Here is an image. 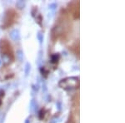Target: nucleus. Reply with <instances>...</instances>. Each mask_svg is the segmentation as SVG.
Returning a JSON list of instances; mask_svg holds the SVG:
<instances>
[{
    "instance_id": "obj_5",
    "label": "nucleus",
    "mask_w": 125,
    "mask_h": 123,
    "mask_svg": "<svg viewBox=\"0 0 125 123\" xmlns=\"http://www.w3.org/2000/svg\"><path fill=\"white\" fill-rule=\"evenodd\" d=\"M80 2L79 1H73L68 3L66 11L68 12V15L71 17L72 19L78 20L79 19L80 13Z\"/></svg>"
},
{
    "instance_id": "obj_8",
    "label": "nucleus",
    "mask_w": 125,
    "mask_h": 123,
    "mask_svg": "<svg viewBox=\"0 0 125 123\" xmlns=\"http://www.w3.org/2000/svg\"><path fill=\"white\" fill-rule=\"evenodd\" d=\"M3 96H4V92L0 91V106H1V104H2V100H3Z\"/></svg>"
},
{
    "instance_id": "obj_7",
    "label": "nucleus",
    "mask_w": 125,
    "mask_h": 123,
    "mask_svg": "<svg viewBox=\"0 0 125 123\" xmlns=\"http://www.w3.org/2000/svg\"><path fill=\"white\" fill-rule=\"evenodd\" d=\"M70 49H71L72 52L74 55L77 56L78 58L79 57V42H78V40L73 44L71 47H70Z\"/></svg>"
},
{
    "instance_id": "obj_3",
    "label": "nucleus",
    "mask_w": 125,
    "mask_h": 123,
    "mask_svg": "<svg viewBox=\"0 0 125 123\" xmlns=\"http://www.w3.org/2000/svg\"><path fill=\"white\" fill-rule=\"evenodd\" d=\"M0 54L2 57L8 58L11 62L15 61L16 57L14 49L12 43L7 38H2L0 40Z\"/></svg>"
},
{
    "instance_id": "obj_1",
    "label": "nucleus",
    "mask_w": 125,
    "mask_h": 123,
    "mask_svg": "<svg viewBox=\"0 0 125 123\" xmlns=\"http://www.w3.org/2000/svg\"><path fill=\"white\" fill-rule=\"evenodd\" d=\"M73 24L72 19L68 15L66 9H62L59 13L55 25L53 26L51 33V38L53 41L62 40L67 41L68 38L72 33Z\"/></svg>"
},
{
    "instance_id": "obj_6",
    "label": "nucleus",
    "mask_w": 125,
    "mask_h": 123,
    "mask_svg": "<svg viewBox=\"0 0 125 123\" xmlns=\"http://www.w3.org/2000/svg\"><path fill=\"white\" fill-rule=\"evenodd\" d=\"M70 116H72L75 121L78 120V116H79V94L78 93L75 94L72 98Z\"/></svg>"
},
{
    "instance_id": "obj_4",
    "label": "nucleus",
    "mask_w": 125,
    "mask_h": 123,
    "mask_svg": "<svg viewBox=\"0 0 125 123\" xmlns=\"http://www.w3.org/2000/svg\"><path fill=\"white\" fill-rule=\"evenodd\" d=\"M59 86L64 90H72L77 89L79 86V78L76 76H71V77H66L60 81Z\"/></svg>"
},
{
    "instance_id": "obj_9",
    "label": "nucleus",
    "mask_w": 125,
    "mask_h": 123,
    "mask_svg": "<svg viewBox=\"0 0 125 123\" xmlns=\"http://www.w3.org/2000/svg\"><path fill=\"white\" fill-rule=\"evenodd\" d=\"M76 122H77V121L74 120V119L73 118L72 116H69V118H68V122H66V123H76Z\"/></svg>"
},
{
    "instance_id": "obj_2",
    "label": "nucleus",
    "mask_w": 125,
    "mask_h": 123,
    "mask_svg": "<svg viewBox=\"0 0 125 123\" xmlns=\"http://www.w3.org/2000/svg\"><path fill=\"white\" fill-rule=\"evenodd\" d=\"M19 19V13L13 8H9L6 10L2 23V28L9 29L11 28L14 24L18 23Z\"/></svg>"
}]
</instances>
